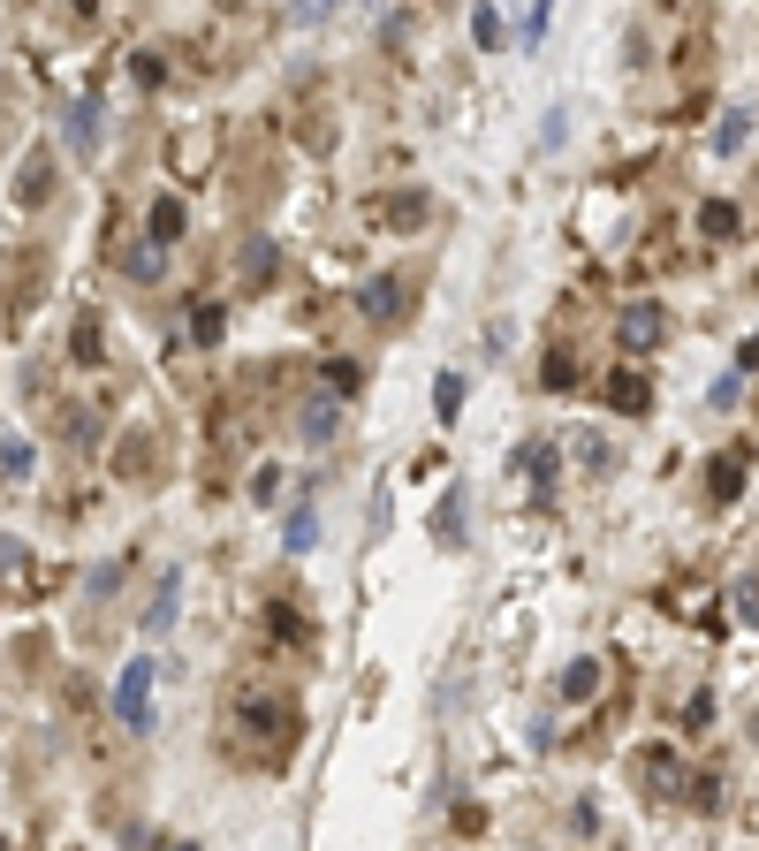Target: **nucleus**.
Instances as JSON below:
<instances>
[{"label": "nucleus", "mask_w": 759, "mask_h": 851, "mask_svg": "<svg viewBox=\"0 0 759 851\" xmlns=\"http://www.w3.org/2000/svg\"><path fill=\"white\" fill-rule=\"evenodd\" d=\"M464 403H471V388H464V373H441V381H433V411H441V419H448V426L464 419Z\"/></svg>", "instance_id": "obj_16"}, {"label": "nucleus", "mask_w": 759, "mask_h": 851, "mask_svg": "<svg viewBox=\"0 0 759 851\" xmlns=\"http://www.w3.org/2000/svg\"><path fill=\"white\" fill-rule=\"evenodd\" d=\"M190 335H198V342L213 350V342L228 335V312H220V304H198V312H190Z\"/></svg>", "instance_id": "obj_20"}, {"label": "nucleus", "mask_w": 759, "mask_h": 851, "mask_svg": "<svg viewBox=\"0 0 759 851\" xmlns=\"http://www.w3.org/2000/svg\"><path fill=\"white\" fill-rule=\"evenodd\" d=\"M266 624H274V632H282V638H304V624H296V616H289V608H282V600L266 608Z\"/></svg>", "instance_id": "obj_35"}, {"label": "nucleus", "mask_w": 759, "mask_h": 851, "mask_svg": "<svg viewBox=\"0 0 759 851\" xmlns=\"http://www.w3.org/2000/svg\"><path fill=\"white\" fill-rule=\"evenodd\" d=\"M554 471H562V449H554V441H516V449H509V479H524V487H540V495L554 487Z\"/></svg>", "instance_id": "obj_3"}, {"label": "nucleus", "mask_w": 759, "mask_h": 851, "mask_svg": "<svg viewBox=\"0 0 759 851\" xmlns=\"http://www.w3.org/2000/svg\"><path fill=\"white\" fill-rule=\"evenodd\" d=\"M540 381H548L554 395H562V388H578V365H570V358H562V350H554L548 365H540Z\"/></svg>", "instance_id": "obj_25"}, {"label": "nucleus", "mask_w": 759, "mask_h": 851, "mask_svg": "<svg viewBox=\"0 0 759 851\" xmlns=\"http://www.w3.org/2000/svg\"><path fill=\"white\" fill-rule=\"evenodd\" d=\"M365 320H373V327H387V320H403V312H411V282H395V274H379V282H365Z\"/></svg>", "instance_id": "obj_6"}, {"label": "nucleus", "mask_w": 759, "mask_h": 851, "mask_svg": "<svg viewBox=\"0 0 759 851\" xmlns=\"http://www.w3.org/2000/svg\"><path fill=\"white\" fill-rule=\"evenodd\" d=\"M175 594H183V570H160V600L145 608V632H152V638L175 624Z\"/></svg>", "instance_id": "obj_14"}, {"label": "nucleus", "mask_w": 759, "mask_h": 851, "mask_svg": "<svg viewBox=\"0 0 759 851\" xmlns=\"http://www.w3.org/2000/svg\"><path fill=\"white\" fill-rule=\"evenodd\" d=\"M220 8H244V0H220Z\"/></svg>", "instance_id": "obj_39"}, {"label": "nucleus", "mask_w": 759, "mask_h": 851, "mask_svg": "<svg viewBox=\"0 0 759 851\" xmlns=\"http://www.w3.org/2000/svg\"><path fill=\"white\" fill-rule=\"evenodd\" d=\"M745 137H752V115H745V107H729V115L714 123V137H707V145L729 160V153H745Z\"/></svg>", "instance_id": "obj_13"}, {"label": "nucleus", "mask_w": 759, "mask_h": 851, "mask_svg": "<svg viewBox=\"0 0 759 851\" xmlns=\"http://www.w3.org/2000/svg\"><path fill=\"white\" fill-rule=\"evenodd\" d=\"M691 806H699V813H714V806H721V791H714V775H699V783H691Z\"/></svg>", "instance_id": "obj_34"}, {"label": "nucleus", "mask_w": 759, "mask_h": 851, "mask_svg": "<svg viewBox=\"0 0 759 851\" xmlns=\"http://www.w3.org/2000/svg\"><path fill=\"white\" fill-rule=\"evenodd\" d=\"M737 373H759V335L737 342Z\"/></svg>", "instance_id": "obj_36"}, {"label": "nucleus", "mask_w": 759, "mask_h": 851, "mask_svg": "<svg viewBox=\"0 0 759 851\" xmlns=\"http://www.w3.org/2000/svg\"><path fill=\"white\" fill-rule=\"evenodd\" d=\"M661 335H669V312H661V304H653V297H638L631 312H623V327H615V342H623L631 358H638V350H653V342H661Z\"/></svg>", "instance_id": "obj_4"}, {"label": "nucleus", "mask_w": 759, "mask_h": 851, "mask_svg": "<svg viewBox=\"0 0 759 851\" xmlns=\"http://www.w3.org/2000/svg\"><path fill=\"white\" fill-rule=\"evenodd\" d=\"M91 137H99V107H91V99H77V107H69V145H77V153H91Z\"/></svg>", "instance_id": "obj_19"}, {"label": "nucleus", "mask_w": 759, "mask_h": 851, "mask_svg": "<svg viewBox=\"0 0 759 851\" xmlns=\"http://www.w3.org/2000/svg\"><path fill=\"white\" fill-rule=\"evenodd\" d=\"M236 737H244L252 761H289L296 707H289V700H244V707H236Z\"/></svg>", "instance_id": "obj_1"}, {"label": "nucleus", "mask_w": 759, "mask_h": 851, "mask_svg": "<svg viewBox=\"0 0 759 851\" xmlns=\"http://www.w3.org/2000/svg\"><path fill=\"white\" fill-rule=\"evenodd\" d=\"M433 540H441V548H464L471 540V495L464 487H448V495L433 502Z\"/></svg>", "instance_id": "obj_5"}, {"label": "nucleus", "mask_w": 759, "mask_h": 851, "mask_svg": "<svg viewBox=\"0 0 759 851\" xmlns=\"http://www.w3.org/2000/svg\"><path fill=\"white\" fill-rule=\"evenodd\" d=\"M115 586H122V563H99V570H91V594L107 600V594H115Z\"/></svg>", "instance_id": "obj_32"}, {"label": "nucleus", "mask_w": 759, "mask_h": 851, "mask_svg": "<svg viewBox=\"0 0 759 851\" xmlns=\"http://www.w3.org/2000/svg\"><path fill=\"white\" fill-rule=\"evenodd\" d=\"M608 403H615V411H653V388H645V373H608Z\"/></svg>", "instance_id": "obj_11"}, {"label": "nucleus", "mask_w": 759, "mask_h": 851, "mask_svg": "<svg viewBox=\"0 0 759 851\" xmlns=\"http://www.w3.org/2000/svg\"><path fill=\"white\" fill-rule=\"evenodd\" d=\"M77 8H85V16H91V8H99V0H77Z\"/></svg>", "instance_id": "obj_38"}, {"label": "nucleus", "mask_w": 759, "mask_h": 851, "mask_svg": "<svg viewBox=\"0 0 759 851\" xmlns=\"http://www.w3.org/2000/svg\"><path fill=\"white\" fill-rule=\"evenodd\" d=\"M115 715L122 730H152V662H129L122 684H115Z\"/></svg>", "instance_id": "obj_2"}, {"label": "nucleus", "mask_w": 759, "mask_h": 851, "mask_svg": "<svg viewBox=\"0 0 759 851\" xmlns=\"http://www.w3.org/2000/svg\"><path fill=\"white\" fill-rule=\"evenodd\" d=\"M592 692H600V662H592V654H578V662L562 669V700H592Z\"/></svg>", "instance_id": "obj_17"}, {"label": "nucleus", "mask_w": 759, "mask_h": 851, "mask_svg": "<svg viewBox=\"0 0 759 851\" xmlns=\"http://www.w3.org/2000/svg\"><path fill=\"white\" fill-rule=\"evenodd\" d=\"M707 495H714V502H737V495H745V457H737V449L707 464Z\"/></svg>", "instance_id": "obj_10"}, {"label": "nucleus", "mask_w": 759, "mask_h": 851, "mask_svg": "<svg viewBox=\"0 0 759 851\" xmlns=\"http://www.w3.org/2000/svg\"><path fill=\"white\" fill-rule=\"evenodd\" d=\"M77 365H99V320H77Z\"/></svg>", "instance_id": "obj_27"}, {"label": "nucleus", "mask_w": 759, "mask_h": 851, "mask_svg": "<svg viewBox=\"0 0 759 851\" xmlns=\"http://www.w3.org/2000/svg\"><path fill=\"white\" fill-rule=\"evenodd\" d=\"M737 228H745V213L729 206V198H707V206H699V236H714V244H729Z\"/></svg>", "instance_id": "obj_12"}, {"label": "nucleus", "mask_w": 759, "mask_h": 851, "mask_svg": "<svg viewBox=\"0 0 759 851\" xmlns=\"http://www.w3.org/2000/svg\"><path fill=\"white\" fill-rule=\"evenodd\" d=\"M737 616H745V624H759V586H737Z\"/></svg>", "instance_id": "obj_37"}, {"label": "nucleus", "mask_w": 759, "mask_h": 851, "mask_svg": "<svg viewBox=\"0 0 759 851\" xmlns=\"http://www.w3.org/2000/svg\"><path fill=\"white\" fill-rule=\"evenodd\" d=\"M319 381H327V395H349V388H357V365H349V358H327Z\"/></svg>", "instance_id": "obj_26"}, {"label": "nucleus", "mask_w": 759, "mask_h": 851, "mask_svg": "<svg viewBox=\"0 0 759 851\" xmlns=\"http://www.w3.org/2000/svg\"><path fill=\"white\" fill-rule=\"evenodd\" d=\"M274 495H282V471H274V464L252 471V502H274Z\"/></svg>", "instance_id": "obj_30"}, {"label": "nucleus", "mask_w": 759, "mask_h": 851, "mask_svg": "<svg viewBox=\"0 0 759 851\" xmlns=\"http://www.w3.org/2000/svg\"><path fill=\"white\" fill-rule=\"evenodd\" d=\"M274 266H282V252H274V244H266V236H258L252 252H244V282H266V274H274Z\"/></svg>", "instance_id": "obj_23"}, {"label": "nucleus", "mask_w": 759, "mask_h": 851, "mask_svg": "<svg viewBox=\"0 0 759 851\" xmlns=\"http://www.w3.org/2000/svg\"><path fill=\"white\" fill-rule=\"evenodd\" d=\"M548 23H554V0H532V16H524V31H516V46L532 53V46L548 39Z\"/></svg>", "instance_id": "obj_22"}, {"label": "nucleus", "mask_w": 759, "mask_h": 851, "mask_svg": "<svg viewBox=\"0 0 759 851\" xmlns=\"http://www.w3.org/2000/svg\"><path fill=\"white\" fill-rule=\"evenodd\" d=\"M16 479H31V441H0V487H16Z\"/></svg>", "instance_id": "obj_18"}, {"label": "nucleus", "mask_w": 759, "mask_h": 851, "mask_svg": "<svg viewBox=\"0 0 759 851\" xmlns=\"http://www.w3.org/2000/svg\"><path fill=\"white\" fill-rule=\"evenodd\" d=\"M16 198H23V206H46V198H53V153H31V160H23Z\"/></svg>", "instance_id": "obj_9"}, {"label": "nucleus", "mask_w": 759, "mask_h": 851, "mask_svg": "<svg viewBox=\"0 0 759 851\" xmlns=\"http://www.w3.org/2000/svg\"><path fill=\"white\" fill-rule=\"evenodd\" d=\"M137 85H168V61L160 53H137Z\"/></svg>", "instance_id": "obj_31"}, {"label": "nucleus", "mask_w": 759, "mask_h": 851, "mask_svg": "<svg viewBox=\"0 0 759 851\" xmlns=\"http://www.w3.org/2000/svg\"><path fill=\"white\" fill-rule=\"evenodd\" d=\"M683 723H691V730H707V723H714V700H707V692H691V707H683Z\"/></svg>", "instance_id": "obj_33"}, {"label": "nucleus", "mask_w": 759, "mask_h": 851, "mask_svg": "<svg viewBox=\"0 0 759 851\" xmlns=\"http://www.w3.org/2000/svg\"><path fill=\"white\" fill-rule=\"evenodd\" d=\"M578 471H615V449L600 433H578Z\"/></svg>", "instance_id": "obj_21"}, {"label": "nucleus", "mask_w": 759, "mask_h": 851, "mask_svg": "<svg viewBox=\"0 0 759 851\" xmlns=\"http://www.w3.org/2000/svg\"><path fill=\"white\" fill-rule=\"evenodd\" d=\"M282 548H289V555H312V548H319V517H312V502H304V510H289V525H282Z\"/></svg>", "instance_id": "obj_15"}, {"label": "nucleus", "mask_w": 759, "mask_h": 851, "mask_svg": "<svg viewBox=\"0 0 759 851\" xmlns=\"http://www.w3.org/2000/svg\"><path fill=\"white\" fill-rule=\"evenodd\" d=\"M387 221H395V228H418V221H425V198H418V190H403V198H387Z\"/></svg>", "instance_id": "obj_24"}, {"label": "nucleus", "mask_w": 759, "mask_h": 851, "mask_svg": "<svg viewBox=\"0 0 759 851\" xmlns=\"http://www.w3.org/2000/svg\"><path fill=\"white\" fill-rule=\"evenodd\" d=\"M335 426H342V411H335V395H312L304 411H296V433L312 441V449H327L335 441Z\"/></svg>", "instance_id": "obj_8"}, {"label": "nucleus", "mask_w": 759, "mask_h": 851, "mask_svg": "<svg viewBox=\"0 0 759 851\" xmlns=\"http://www.w3.org/2000/svg\"><path fill=\"white\" fill-rule=\"evenodd\" d=\"M129 274H137V282H160V244H145V252H129Z\"/></svg>", "instance_id": "obj_29"}, {"label": "nucleus", "mask_w": 759, "mask_h": 851, "mask_svg": "<svg viewBox=\"0 0 759 851\" xmlns=\"http://www.w3.org/2000/svg\"><path fill=\"white\" fill-rule=\"evenodd\" d=\"M471 39H479V46H502V16H494V8H479V16H471Z\"/></svg>", "instance_id": "obj_28"}, {"label": "nucleus", "mask_w": 759, "mask_h": 851, "mask_svg": "<svg viewBox=\"0 0 759 851\" xmlns=\"http://www.w3.org/2000/svg\"><path fill=\"white\" fill-rule=\"evenodd\" d=\"M183 228H190V206H183V198H152V213H145V236H152V244H160V252H168L175 236H183Z\"/></svg>", "instance_id": "obj_7"}]
</instances>
